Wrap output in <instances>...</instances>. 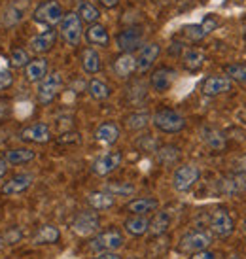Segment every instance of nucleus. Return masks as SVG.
Masks as SVG:
<instances>
[{
  "label": "nucleus",
  "instance_id": "nucleus-1",
  "mask_svg": "<svg viewBox=\"0 0 246 259\" xmlns=\"http://www.w3.org/2000/svg\"><path fill=\"white\" fill-rule=\"evenodd\" d=\"M152 123H153V127H155V129L161 131V133H167V135L180 133V131L186 127V119H184V115L178 114L176 110H171V108L157 110V112L152 115Z\"/></svg>",
  "mask_w": 246,
  "mask_h": 259
},
{
  "label": "nucleus",
  "instance_id": "nucleus-2",
  "mask_svg": "<svg viewBox=\"0 0 246 259\" xmlns=\"http://www.w3.org/2000/svg\"><path fill=\"white\" fill-rule=\"evenodd\" d=\"M63 87V76L61 72H50L46 74L40 81H38V91H36V99L42 106H48L51 102L55 101V97L59 95Z\"/></svg>",
  "mask_w": 246,
  "mask_h": 259
},
{
  "label": "nucleus",
  "instance_id": "nucleus-3",
  "mask_svg": "<svg viewBox=\"0 0 246 259\" xmlns=\"http://www.w3.org/2000/svg\"><path fill=\"white\" fill-rule=\"evenodd\" d=\"M125 242V238H123V233L117 229H106L102 231V233H97L93 238H91V242H89V248L93 250V252L101 253V252H116L119 250Z\"/></svg>",
  "mask_w": 246,
  "mask_h": 259
},
{
  "label": "nucleus",
  "instance_id": "nucleus-4",
  "mask_svg": "<svg viewBox=\"0 0 246 259\" xmlns=\"http://www.w3.org/2000/svg\"><path fill=\"white\" fill-rule=\"evenodd\" d=\"M81 19L80 15L76 14V12H68V14L63 15V19H61V27H59V30H61V36H63V40H65L68 46H78L81 40V34H84V30H81Z\"/></svg>",
  "mask_w": 246,
  "mask_h": 259
},
{
  "label": "nucleus",
  "instance_id": "nucleus-5",
  "mask_svg": "<svg viewBox=\"0 0 246 259\" xmlns=\"http://www.w3.org/2000/svg\"><path fill=\"white\" fill-rule=\"evenodd\" d=\"M101 218L97 210H84L72 220V231L78 237H93L99 233Z\"/></svg>",
  "mask_w": 246,
  "mask_h": 259
},
{
  "label": "nucleus",
  "instance_id": "nucleus-6",
  "mask_svg": "<svg viewBox=\"0 0 246 259\" xmlns=\"http://www.w3.org/2000/svg\"><path fill=\"white\" fill-rule=\"evenodd\" d=\"M63 8L59 4L57 0H46L42 2L40 6L34 10V14H32V19L40 25H46V27H55L61 23L63 19Z\"/></svg>",
  "mask_w": 246,
  "mask_h": 259
},
{
  "label": "nucleus",
  "instance_id": "nucleus-7",
  "mask_svg": "<svg viewBox=\"0 0 246 259\" xmlns=\"http://www.w3.org/2000/svg\"><path fill=\"white\" fill-rule=\"evenodd\" d=\"M212 244V235L207 231H191L188 235H184L178 242V252L182 253H197L201 250H207Z\"/></svg>",
  "mask_w": 246,
  "mask_h": 259
},
{
  "label": "nucleus",
  "instance_id": "nucleus-8",
  "mask_svg": "<svg viewBox=\"0 0 246 259\" xmlns=\"http://www.w3.org/2000/svg\"><path fill=\"white\" fill-rule=\"evenodd\" d=\"M209 227L212 235H216V237H220V238H225L235 231V222H233V218L229 216L227 210L216 208L210 212Z\"/></svg>",
  "mask_w": 246,
  "mask_h": 259
},
{
  "label": "nucleus",
  "instance_id": "nucleus-9",
  "mask_svg": "<svg viewBox=\"0 0 246 259\" xmlns=\"http://www.w3.org/2000/svg\"><path fill=\"white\" fill-rule=\"evenodd\" d=\"M201 170L195 165H182L173 174V186L176 191H189L199 182Z\"/></svg>",
  "mask_w": 246,
  "mask_h": 259
},
{
  "label": "nucleus",
  "instance_id": "nucleus-10",
  "mask_svg": "<svg viewBox=\"0 0 246 259\" xmlns=\"http://www.w3.org/2000/svg\"><path fill=\"white\" fill-rule=\"evenodd\" d=\"M121 161H123L121 151L117 150L106 151V153H102V155H99V157L95 159L93 165H91V170L97 176H108V174H112L117 166L121 165Z\"/></svg>",
  "mask_w": 246,
  "mask_h": 259
},
{
  "label": "nucleus",
  "instance_id": "nucleus-11",
  "mask_svg": "<svg viewBox=\"0 0 246 259\" xmlns=\"http://www.w3.org/2000/svg\"><path fill=\"white\" fill-rule=\"evenodd\" d=\"M142 38H144V32L138 27H127L116 36L117 50L121 53H131L133 50H138L142 46Z\"/></svg>",
  "mask_w": 246,
  "mask_h": 259
},
{
  "label": "nucleus",
  "instance_id": "nucleus-12",
  "mask_svg": "<svg viewBox=\"0 0 246 259\" xmlns=\"http://www.w3.org/2000/svg\"><path fill=\"white\" fill-rule=\"evenodd\" d=\"M233 89V79L229 76H209L201 83V91L207 97H218V95L229 93Z\"/></svg>",
  "mask_w": 246,
  "mask_h": 259
},
{
  "label": "nucleus",
  "instance_id": "nucleus-13",
  "mask_svg": "<svg viewBox=\"0 0 246 259\" xmlns=\"http://www.w3.org/2000/svg\"><path fill=\"white\" fill-rule=\"evenodd\" d=\"M32 182H34V176L29 172H23V174H15L12 176L10 180L4 182V186H2V195H6V197H15V195H21L25 193L30 186H32Z\"/></svg>",
  "mask_w": 246,
  "mask_h": 259
},
{
  "label": "nucleus",
  "instance_id": "nucleus-14",
  "mask_svg": "<svg viewBox=\"0 0 246 259\" xmlns=\"http://www.w3.org/2000/svg\"><path fill=\"white\" fill-rule=\"evenodd\" d=\"M19 138H21L23 142H30V144H46L51 138L50 125H46V123H32L29 127L21 129Z\"/></svg>",
  "mask_w": 246,
  "mask_h": 259
},
{
  "label": "nucleus",
  "instance_id": "nucleus-15",
  "mask_svg": "<svg viewBox=\"0 0 246 259\" xmlns=\"http://www.w3.org/2000/svg\"><path fill=\"white\" fill-rule=\"evenodd\" d=\"M159 53H161L159 44L150 42L146 44V46H142L137 55V72H148L153 66V63L157 61Z\"/></svg>",
  "mask_w": 246,
  "mask_h": 259
},
{
  "label": "nucleus",
  "instance_id": "nucleus-16",
  "mask_svg": "<svg viewBox=\"0 0 246 259\" xmlns=\"http://www.w3.org/2000/svg\"><path fill=\"white\" fill-rule=\"evenodd\" d=\"M159 208V201L153 197H138L125 204V210L129 214H138V216H148Z\"/></svg>",
  "mask_w": 246,
  "mask_h": 259
},
{
  "label": "nucleus",
  "instance_id": "nucleus-17",
  "mask_svg": "<svg viewBox=\"0 0 246 259\" xmlns=\"http://www.w3.org/2000/svg\"><path fill=\"white\" fill-rule=\"evenodd\" d=\"M174 78H176V72H174L173 68H157V70H153L152 78H150V85L153 87V91H157V93H165L171 89V85L174 83Z\"/></svg>",
  "mask_w": 246,
  "mask_h": 259
},
{
  "label": "nucleus",
  "instance_id": "nucleus-18",
  "mask_svg": "<svg viewBox=\"0 0 246 259\" xmlns=\"http://www.w3.org/2000/svg\"><path fill=\"white\" fill-rule=\"evenodd\" d=\"M55 40H57V30H53L50 27V29H46L44 32L30 38L29 46L34 53H48L55 46Z\"/></svg>",
  "mask_w": 246,
  "mask_h": 259
},
{
  "label": "nucleus",
  "instance_id": "nucleus-19",
  "mask_svg": "<svg viewBox=\"0 0 246 259\" xmlns=\"http://www.w3.org/2000/svg\"><path fill=\"white\" fill-rule=\"evenodd\" d=\"M59 240H61V231H59V227L51 225V223L40 225V227L36 229V233L32 235V244L34 246L57 244Z\"/></svg>",
  "mask_w": 246,
  "mask_h": 259
},
{
  "label": "nucleus",
  "instance_id": "nucleus-20",
  "mask_svg": "<svg viewBox=\"0 0 246 259\" xmlns=\"http://www.w3.org/2000/svg\"><path fill=\"white\" fill-rule=\"evenodd\" d=\"M27 8H29V0H17V2H12V4L4 10L2 23L8 25V27L17 25V23L25 17V14H27Z\"/></svg>",
  "mask_w": 246,
  "mask_h": 259
},
{
  "label": "nucleus",
  "instance_id": "nucleus-21",
  "mask_svg": "<svg viewBox=\"0 0 246 259\" xmlns=\"http://www.w3.org/2000/svg\"><path fill=\"white\" fill-rule=\"evenodd\" d=\"M117 138H119V127H117L114 121L101 123V125L97 127V131H95V140L104 146L116 144Z\"/></svg>",
  "mask_w": 246,
  "mask_h": 259
},
{
  "label": "nucleus",
  "instance_id": "nucleus-22",
  "mask_svg": "<svg viewBox=\"0 0 246 259\" xmlns=\"http://www.w3.org/2000/svg\"><path fill=\"white\" fill-rule=\"evenodd\" d=\"M114 72L117 78H129L133 72H137V57L133 53H121L114 61Z\"/></svg>",
  "mask_w": 246,
  "mask_h": 259
},
{
  "label": "nucleus",
  "instance_id": "nucleus-23",
  "mask_svg": "<svg viewBox=\"0 0 246 259\" xmlns=\"http://www.w3.org/2000/svg\"><path fill=\"white\" fill-rule=\"evenodd\" d=\"M123 227L129 233L131 237H142L148 233L150 229V220L148 216H138V214H131L125 222H123Z\"/></svg>",
  "mask_w": 246,
  "mask_h": 259
},
{
  "label": "nucleus",
  "instance_id": "nucleus-24",
  "mask_svg": "<svg viewBox=\"0 0 246 259\" xmlns=\"http://www.w3.org/2000/svg\"><path fill=\"white\" fill-rule=\"evenodd\" d=\"M87 202H89V206L97 212H104V210H110L114 204H116V199H114V195L108 193V191H93V193L87 195Z\"/></svg>",
  "mask_w": 246,
  "mask_h": 259
},
{
  "label": "nucleus",
  "instance_id": "nucleus-25",
  "mask_svg": "<svg viewBox=\"0 0 246 259\" xmlns=\"http://www.w3.org/2000/svg\"><path fill=\"white\" fill-rule=\"evenodd\" d=\"M46 74H48V61L44 57L30 59L29 65L25 66V76L30 83H38Z\"/></svg>",
  "mask_w": 246,
  "mask_h": 259
},
{
  "label": "nucleus",
  "instance_id": "nucleus-26",
  "mask_svg": "<svg viewBox=\"0 0 246 259\" xmlns=\"http://www.w3.org/2000/svg\"><path fill=\"white\" fill-rule=\"evenodd\" d=\"M171 223H173V216H171V212H167V210L157 212V214L150 220V229H148V233H150L152 237H159V235H163V233L169 231Z\"/></svg>",
  "mask_w": 246,
  "mask_h": 259
},
{
  "label": "nucleus",
  "instance_id": "nucleus-27",
  "mask_svg": "<svg viewBox=\"0 0 246 259\" xmlns=\"http://www.w3.org/2000/svg\"><path fill=\"white\" fill-rule=\"evenodd\" d=\"M34 157H36V151L30 148H12L4 155L10 165H25V163H30Z\"/></svg>",
  "mask_w": 246,
  "mask_h": 259
},
{
  "label": "nucleus",
  "instance_id": "nucleus-28",
  "mask_svg": "<svg viewBox=\"0 0 246 259\" xmlns=\"http://www.w3.org/2000/svg\"><path fill=\"white\" fill-rule=\"evenodd\" d=\"M182 63H184V66L188 68L189 72H197L204 65V53L201 50H197V48H189V50L184 51Z\"/></svg>",
  "mask_w": 246,
  "mask_h": 259
},
{
  "label": "nucleus",
  "instance_id": "nucleus-29",
  "mask_svg": "<svg viewBox=\"0 0 246 259\" xmlns=\"http://www.w3.org/2000/svg\"><path fill=\"white\" fill-rule=\"evenodd\" d=\"M86 38L89 44H93V46H108L110 44V34L106 27H102L99 23H93V25H89V29L86 32Z\"/></svg>",
  "mask_w": 246,
  "mask_h": 259
},
{
  "label": "nucleus",
  "instance_id": "nucleus-30",
  "mask_svg": "<svg viewBox=\"0 0 246 259\" xmlns=\"http://www.w3.org/2000/svg\"><path fill=\"white\" fill-rule=\"evenodd\" d=\"M81 66L87 74H97L101 70V55L93 50V48H86L81 51Z\"/></svg>",
  "mask_w": 246,
  "mask_h": 259
},
{
  "label": "nucleus",
  "instance_id": "nucleus-31",
  "mask_svg": "<svg viewBox=\"0 0 246 259\" xmlns=\"http://www.w3.org/2000/svg\"><path fill=\"white\" fill-rule=\"evenodd\" d=\"M152 121V115L148 114V112H133L125 117V125H127V129L131 131H140L148 127V123Z\"/></svg>",
  "mask_w": 246,
  "mask_h": 259
},
{
  "label": "nucleus",
  "instance_id": "nucleus-32",
  "mask_svg": "<svg viewBox=\"0 0 246 259\" xmlns=\"http://www.w3.org/2000/svg\"><path fill=\"white\" fill-rule=\"evenodd\" d=\"M87 91H89V95L93 97L95 101H104V99H108L110 97L108 83L102 81V79H97V78H93L89 83H87Z\"/></svg>",
  "mask_w": 246,
  "mask_h": 259
},
{
  "label": "nucleus",
  "instance_id": "nucleus-33",
  "mask_svg": "<svg viewBox=\"0 0 246 259\" xmlns=\"http://www.w3.org/2000/svg\"><path fill=\"white\" fill-rule=\"evenodd\" d=\"M76 14L80 15L81 21L89 23V25L97 23L99 21V17H101V12H99L91 2H80V6H78V12H76Z\"/></svg>",
  "mask_w": 246,
  "mask_h": 259
},
{
  "label": "nucleus",
  "instance_id": "nucleus-34",
  "mask_svg": "<svg viewBox=\"0 0 246 259\" xmlns=\"http://www.w3.org/2000/svg\"><path fill=\"white\" fill-rule=\"evenodd\" d=\"M135 189L137 187L133 186V184H129V182H110L104 187V191L112 193L114 197H129V195L135 193Z\"/></svg>",
  "mask_w": 246,
  "mask_h": 259
},
{
  "label": "nucleus",
  "instance_id": "nucleus-35",
  "mask_svg": "<svg viewBox=\"0 0 246 259\" xmlns=\"http://www.w3.org/2000/svg\"><path fill=\"white\" fill-rule=\"evenodd\" d=\"M204 142H207V146H209L210 150L214 151H220L225 148V137L222 135V133H218V131H204Z\"/></svg>",
  "mask_w": 246,
  "mask_h": 259
},
{
  "label": "nucleus",
  "instance_id": "nucleus-36",
  "mask_svg": "<svg viewBox=\"0 0 246 259\" xmlns=\"http://www.w3.org/2000/svg\"><path fill=\"white\" fill-rule=\"evenodd\" d=\"M225 76H229L240 85H246V65H229L225 68Z\"/></svg>",
  "mask_w": 246,
  "mask_h": 259
},
{
  "label": "nucleus",
  "instance_id": "nucleus-37",
  "mask_svg": "<svg viewBox=\"0 0 246 259\" xmlns=\"http://www.w3.org/2000/svg\"><path fill=\"white\" fill-rule=\"evenodd\" d=\"M184 34H186V38L191 40V42H199V40H203V38L207 36L201 25H188V27H184Z\"/></svg>",
  "mask_w": 246,
  "mask_h": 259
},
{
  "label": "nucleus",
  "instance_id": "nucleus-38",
  "mask_svg": "<svg viewBox=\"0 0 246 259\" xmlns=\"http://www.w3.org/2000/svg\"><path fill=\"white\" fill-rule=\"evenodd\" d=\"M10 61H12V65L17 66V68H21V66H27L29 65V53L25 50H14L12 51V57H10Z\"/></svg>",
  "mask_w": 246,
  "mask_h": 259
},
{
  "label": "nucleus",
  "instance_id": "nucleus-39",
  "mask_svg": "<svg viewBox=\"0 0 246 259\" xmlns=\"http://www.w3.org/2000/svg\"><path fill=\"white\" fill-rule=\"evenodd\" d=\"M2 237H4V242H0V244H17L21 240V231L17 229V227H12V229L4 231Z\"/></svg>",
  "mask_w": 246,
  "mask_h": 259
},
{
  "label": "nucleus",
  "instance_id": "nucleus-40",
  "mask_svg": "<svg viewBox=\"0 0 246 259\" xmlns=\"http://www.w3.org/2000/svg\"><path fill=\"white\" fill-rule=\"evenodd\" d=\"M12 81H14V76H12V72H10V70H6L4 66H0V91L12 85Z\"/></svg>",
  "mask_w": 246,
  "mask_h": 259
},
{
  "label": "nucleus",
  "instance_id": "nucleus-41",
  "mask_svg": "<svg viewBox=\"0 0 246 259\" xmlns=\"http://www.w3.org/2000/svg\"><path fill=\"white\" fill-rule=\"evenodd\" d=\"M201 27H203L204 34H210L212 30H216L218 27V19L214 17V15H207L203 19V23H201Z\"/></svg>",
  "mask_w": 246,
  "mask_h": 259
},
{
  "label": "nucleus",
  "instance_id": "nucleus-42",
  "mask_svg": "<svg viewBox=\"0 0 246 259\" xmlns=\"http://www.w3.org/2000/svg\"><path fill=\"white\" fill-rule=\"evenodd\" d=\"M191 259H218V255L207 248V250H201V252L197 253H191Z\"/></svg>",
  "mask_w": 246,
  "mask_h": 259
},
{
  "label": "nucleus",
  "instance_id": "nucleus-43",
  "mask_svg": "<svg viewBox=\"0 0 246 259\" xmlns=\"http://www.w3.org/2000/svg\"><path fill=\"white\" fill-rule=\"evenodd\" d=\"M10 110H12V104L10 101H0V121L10 114Z\"/></svg>",
  "mask_w": 246,
  "mask_h": 259
},
{
  "label": "nucleus",
  "instance_id": "nucleus-44",
  "mask_svg": "<svg viewBox=\"0 0 246 259\" xmlns=\"http://www.w3.org/2000/svg\"><path fill=\"white\" fill-rule=\"evenodd\" d=\"M93 259H121V255L117 252H101L97 253Z\"/></svg>",
  "mask_w": 246,
  "mask_h": 259
},
{
  "label": "nucleus",
  "instance_id": "nucleus-45",
  "mask_svg": "<svg viewBox=\"0 0 246 259\" xmlns=\"http://www.w3.org/2000/svg\"><path fill=\"white\" fill-rule=\"evenodd\" d=\"M8 165H10V163H8L6 159L0 157V180H2L4 176H6V172H8Z\"/></svg>",
  "mask_w": 246,
  "mask_h": 259
},
{
  "label": "nucleus",
  "instance_id": "nucleus-46",
  "mask_svg": "<svg viewBox=\"0 0 246 259\" xmlns=\"http://www.w3.org/2000/svg\"><path fill=\"white\" fill-rule=\"evenodd\" d=\"M104 8H116L119 4V0H99Z\"/></svg>",
  "mask_w": 246,
  "mask_h": 259
},
{
  "label": "nucleus",
  "instance_id": "nucleus-47",
  "mask_svg": "<svg viewBox=\"0 0 246 259\" xmlns=\"http://www.w3.org/2000/svg\"><path fill=\"white\" fill-rule=\"evenodd\" d=\"M244 229H246V223H244Z\"/></svg>",
  "mask_w": 246,
  "mask_h": 259
}]
</instances>
